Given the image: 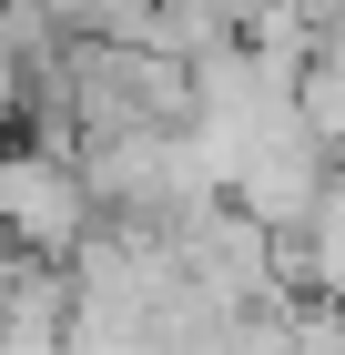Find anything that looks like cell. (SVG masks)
Returning <instances> with one entry per match:
<instances>
[{
  "label": "cell",
  "mask_w": 345,
  "mask_h": 355,
  "mask_svg": "<svg viewBox=\"0 0 345 355\" xmlns=\"http://www.w3.org/2000/svg\"><path fill=\"white\" fill-rule=\"evenodd\" d=\"M92 234V203H81V173L51 163V153H31V142H0V244L21 254H71Z\"/></svg>",
  "instance_id": "6da1fadb"
}]
</instances>
